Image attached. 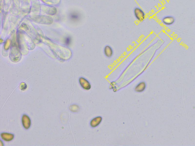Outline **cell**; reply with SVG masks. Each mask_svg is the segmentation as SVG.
Wrapping results in <instances>:
<instances>
[{
	"label": "cell",
	"instance_id": "6da1fadb",
	"mask_svg": "<svg viewBox=\"0 0 195 146\" xmlns=\"http://www.w3.org/2000/svg\"><path fill=\"white\" fill-rule=\"evenodd\" d=\"M134 13L136 19L139 21L142 22L145 19V14L140 8H135L134 9Z\"/></svg>",
	"mask_w": 195,
	"mask_h": 146
},
{
	"label": "cell",
	"instance_id": "7a4b0ae2",
	"mask_svg": "<svg viewBox=\"0 0 195 146\" xmlns=\"http://www.w3.org/2000/svg\"><path fill=\"white\" fill-rule=\"evenodd\" d=\"M79 82L80 85L85 90L88 91L91 89V86L90 82L87 79L83 77L80 78Z\"/></svg>",
	"mask_w": 195,
	"mask_h": 146
},
{
	"label": "cell",
	"instance_id": "3957f363",
	"mask_svg": "<svg viewBox=\"0 0 195 146\" xmlns=\"http://www.w3.org/2000/svg\"><path fill=\"white\" fill-rule=\"evenodd\" d=\"M103 121V118L101 116H97L93 118L90 122V125L92 128H96L99 126Z\"/></svg>",
	"mask_w": 195,
	"mask_h": 146
},
{
	"label": "cell",
	"instance_id": "277c9868",
	"mask_svg": "<svg viewBox=\"0 0 195 146\" xmlns=\"http://www.w3.org/2000/svg\"><path fill=\"white\" fill-rule=\"evenodd\" d=\"M22 123L24 128L28 129L31 126V120L30 118L26 115H23L22 117Z\"/></svg>",
	"mask_w": 195,
	"mask_h": 146
},
{
	"label": "cell",
	"instance_id": "5b68a950",
	"mask_svg": "<svg viewBox=\"0 0 195 146\" xmlns=\"http://www.w3.org/2000/svg\"><path fill=\"white\" fill-rule=\"evenodd\" d=\"M146 88V83L144 81H142L136 85L134 88V90L136 93H142L145 90Z\"/></svg>",
	"mask_w": 195,
	"mask_h": 146
},
{
	"label": "cell",
	"instance_id": "8992f818",
	"mask_svg": "<svg viewBox=\"0 0 195 146\" xmlns=\"http://www.w3.org/2000/svg\"><path fill=\"white\" fill-rule=\"evenodd\" d=\"M162 21L165 25H173L175 23V19L172 16H167L163 18Z\"/></svg>",
	"mask_w": 195,
	"mask_h": 146
},
{
	"label": "cell",
	"instance_id": "52a82bcc",
	"mask_svg": "<svg viewBox=\"0 0 195 146\" xmlns=\"http://www.w3.org/2000/svg\"><path fill=\"white\" fill-rule=\"evenodd\" d=\"M1 136L2 140L7 142L12 141L14 137L13 134L5 133H1Z\"/></svg>",
	"mask_w": 195,
	"mask_h": 146
},
{
	"label": "cell",
	"instance_id": "ba28073f",
	"mask_svg": "<svg viewBox=\"0 0 195 146\" xmlns=\"http://www.w3.org/2000/svg\"><path fill=\"white\" fill-rule=\"evenodd\" d=\"M104 55L108 58H111L113 54V51L111 47L109 45L106 46L104 49Z\"/></svg>",
	"mask_w": 195,
	"mask_h": 146
},
{
	"label": "cell",
	"instance_id": "9c48e42d",
	"mask_svg": "<svg viewBox=\"0 0 195 146\" xmlns=\"http://www.w3.org/2000/svg\"><path fill=\"white\" fill-rule=\"evenodd\" d=\"M69 17L71 20L74 21H78L79 20L80 18H81V15H80L79 14L75 13H72L69 16Z\"/></svg>",
	"mask_w": 195,
	"mask_h": 146
},
{
	"label": "cell",
	"instance_id": "30bf717a",
	"mask_svg": "<svg viewBox=\"0 0 195 146\" xmlns=\"http://www.w3.org/2000/svg\"><path fill=\"white\" fill-rule=\"evenodd\" d=\"M27 88V86L26 84L24 83H22L21 84L20 86V89L22 90H25Z\"/></svg>",
	"mask_w": 195,
	"mask_h": 146
},
{
	"label": "cell",
	"instance_id": "8fae6325",
	"mask_svg": "<svg viewBox=\"0 0 195 146\" xmlns=\"http://www.w3.org/2000/svg\"><path fill=\"white\" fill-rule=\"evenodd\" d=\"M71 42V39L70 37H67L66 38V45H69L70 44Z\"/></svg>",
	"mask_w": 195,
	"mask_h": 146
}]
</instances>
